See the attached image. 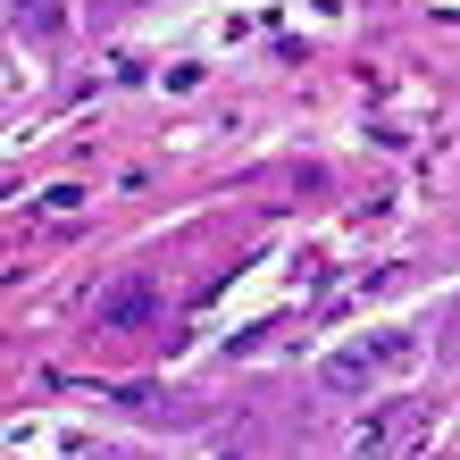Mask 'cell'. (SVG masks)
Listing matches in <instances>:
<instances>
[{
    "instance_id": "cell-2",
    "label": "cell",
    "mask_w": 460,
    "mask_h": 460,
    "mask_svg": "<svg viewBox=\"0 0 460 460\" xmlns=\"http://www.w3.org/2000/svg\"><path fill=\"white\" fill-rule=\"evenodd\" d=\"M376 368H385L376 351H335V360L318 368V385H327V394H351V385H360V394H368V376H376Z\"/></svg>"
},
{
    "instance_id": "cell-1",
    "label": "cell",
    "mask_w": 460,
    "mask_h": 460,
    "mask_svg": "<svg viewBox=\"0 0 460 460\" xmlns=\"http://www.w3.org/2000/svg\"><path fill=\"white\" fill-rule=\"evenodd\" d=\"M93 327H101V335H143V327H159V285H151V277H118V285H101Z\"/></svg>"
},
{
    "instance_id": "cell-3",
    "label": "cell",
    "mask_w": 460,
    "mask_h": 460,
    "mask_svg": "<svg viewBox=\"0 0 460 460\" xmlns=\"http://www.w3.org/2000/svg\"><path fill=\"white\" fill-rule=\"evenodd\" d=\"M9 25H17L25 42H50L67 25V9H59V0H9Z\"/></svg>"
}]
</instances>
